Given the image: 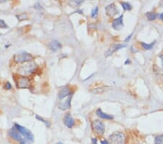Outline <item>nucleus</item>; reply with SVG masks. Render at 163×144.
<instances>
[{
  "label": "nucleus",
  "instance_id": "f257e3e1",
  "mask_svg": "<svg viewBox=\"0 0 163 144\" xmlns=\"http://www.w3.org/2000/svg\"><path fill=\"white\" fill-rule=\"evenodd\" d=\"M36 69V64L34 62H30L28 63L21 66L18 70V72L23 76H27L32 74Z\"/></svg>",
  "mask_w": 163,
  "mask_h": 144
},
{
  "label": "nucleus",
  "instance_id": "f03ea898",
  "mask_svg": "<svg viewBox=\"0 0 163 144\" xmlns=\"http://www.w3.org/2000/svg\"><path fill=\"white\" fill-rule=\"evenodd\" d=\"M126 135L121 132H116L109 137L110 144H126Z\"/></svg>",
  "mask_w": 163,
  "mask_h": 144
},
{
  "label": "nucleus",
  "instance_id": "7ed1b4c3",
  "mask_svg": "<svg viewBox=\"0 0 163 144\" xmlns=\"http://www.w3.org/2000/svg\"><path fill=\"white\" fill-rule=\"evenodd\" d=\"M15 127L16 128L17 130H18L22 135L24 136L26 139H28V141H34V135L32 134V133L30 131L29 129H28L27 128H26L25 127L18 125V124H15Z\"/></svg>",
  "mask_w": 163,
  "mask_h": 144
},
{
  "label": "nucleus",
  "instance_id": "20e7f679",
  "mask_svg": "<svg viewBox=\"0 0 163 144\" xmlns=\"http://www.w3.org/2000/svg\"><path fill=\"white\" fill-rule=\"evenodd\" d=\"M33 59V56L31 54L28 52H20V53L16 54L14 56V60L16 63H26V62L31 61Z\"/></svg>",
  "mask_w": 163,
  "mask_h": 144
},
{
  "label": "nucleus",
  "instance_id": "39448f33",
  "mask_svg": "<svg viewBox=\"0 0 163 144\" xmlns=\"http://www.w3.org/2000/svg\"><path fill=\"white\" fill-rule=\"evenodd\" d=\"M17 87L19 89H26L30 88L31 81L28 76H20L18 78L17 80Z\"/></svg>",
  "mask_w": 163,
  "mask_h": 144
},
{
  "label": "nucleus",
  "instance_id": "423d86ee",
  "mask_svg": "<svg viewBox=\"0 0 163 144\" xmlns=\"http://www.w3.org/2000/svg\"><path fill=\"white\" fill-rule=\"evenodd\" d=\"M92 127H93V129L97 135H103L105 131V127L103 122H102L99 120H94L92 122Z\"/></svg>",
  "mask_w": 163,
  "mask_h": 144
},
{
  "label": "nucleus",
  "instance_id": "0eeeda50",
  "mask_svg": "<svg viewBox=\"0 0 163 144\" xmlns=\"http://www.w3.org/2000/svg\"><path fill=\"white\" fill-rule=\"evenodd\" d=\"M105 11L107 13V15H108V16L111 17V18H112V17L115 16V15H117L118 12H119L115 3H112L110 4V5H107V6L105 7Z\"/></svg>",
  "mask_w": 163,
  "mask_h": 144
},
{
  "label": "nucleus",
  "instance_id": "6e6552de",
  "mask_svg": "<svg viewBox=\"0 0 163 144\" xmlns=\"http://www.w3.org/2000/svg\"><path fill=\"white\" fill-rule=\"evenodd\" d=\"M126 47L125 44H113V45H112L111 47H110V48L107 50V52H105V57L110 56V55H112L114 52L118 51V50H120V49H121V48H123V47Z\"/></svg>",
  "mask_w": 163,
  "mask_h": 144
},
{
  "label": "nucleus",
  "instance_id": "1a4fd4ad",
  "mask_svg": "<svg viewBox=\"0 0 163 144\" xmlns=\"http://www.w3.org/2000/svg\"><path fill=\"white\" fill-rule=\"evenodd\" d=\"M123 27V15L115 18L112 22V28L115 30H120Z\"/></svg>",
  "mask_w": 163,
  "mask_h": 144
},
{
  "label": "nucleus",
  "instance_id": "9d476101",
  "mask_svg": "<svg viewBox=\"0 0 163 144\" xmlns=\"http://www.w3.org/2000/svg\"><path fill=\"white\" fill-rule=\"evenodd\" d=\"M63 121H64V124H65L68 128H72L75 125L74 119H73L71 115H70V113H66V114L65 115Z\"/></svg>",
  "mask_w": 163,
  "mask_h": 144
},
{
  "label": "nucleus",
  "instance_id": "9b49d317",
  "mask_svg": "<svg viewBox=\"0 0 163 144\" xmlns=\"http://www.w3.org/2000/svg\"><path fill=\"white\" fill-rule=\"evenodd\" d=\"M9 135L11 138H12L13 139L15 140V141H22V138H21L20 133L17 130V129L15 127H13L10 129L9 131Z\"/></svg>",
  "mask_w": 163,
  "mask_h": 144
},
{
  "label": "nucleus",
  "instance_id": "f8f14e48",
  "mask_svg": "<svg viewBox=\"0 0 163 144\" xmlns=\"http://www.w3.org/2000/svg\"><path fill=\"white\" fill-rule=\"evenodd\" d=\"M71 98L72 97H69L68 98H67L66 100H65V101H62V102L60 103L58 105V108L61 110H67V109H70V103H71Z\"/></svg>",
  "mask_w": 163,
  "mask_h": 144
},
{
  "label": "nucleus",
  "instance_id": "ddd939ff",
  "mask_svg": "<svg viewBox=\"0 0 163 144\" xmlns=\"http://www.w3.org/2000/svg\"><path fill=\"white\" fill-rule=\"evenodd\" d=\"M49 49H50L52 51L56 52V51H57V50H60V49L62 48V45L58 41L53 40L49 44Z\"/></svg>",
  "mask_w": 163,
  "mask_h": 144
},
{
  "label": "nucleus",
  "instance_id": "4468645a",
  "mask_svg": "<svg viewBox=\"0 0 163 144\" xmlns=\"http://www.w3.org/2000/svg\"><path fill=\"white\" fill-rule=\"evenodd\" d=\"M70 95V88L68 87L63 88L60 90V92H59V99L62 100L66 97H68V96H69Z\"/></svg>",
  "mask_w": 163,
  "mask_h": 144
},
{
  "label": "nucleus",
  "instance_id": "2eb2a0df",
  "mask_svg": "<svg viewBox=\"0 0 163 144\" xmlns=\"http://www.w3.org/2000/svg\"><path fill=\"white\" fill-rule=\"evenodd\" d=\"M97 115L99 118L105 119H113V116L104 113L101 109H98L97 111Z\"/></svg>",
  "mask_w": 163,
  "mask_h": 144
},
{
  "label": "nucleus",
  "instance_id": "dca6fc26",
  "mask_svg": "<svg viewBox=\"0 0 163 144\" xmlns=\"http://www.w3.org/2000/svg\"><path fill=\"white\" fill-rule=\"evenodd\" d=\"M109 87H103V88H97L96 89L93 90L92 92L95 93V94H102L103 92H105V91H107L109 90Z\"/></svg>",
  "mask_w": 163,
  "mask_h": 144
},
{
  "label": "nucleus",
  "instance_id": "f3484780",
  "mask_svg": "<svg viewBox=\"0 0 163 144\" xmlns=\"http://www.w3.org/2000/svg\"><path fill=\"white\" fill-rule=\"evenodd\" d=\"M146 16L148 18V20L149 21H154L158 16V14L157 13H154V12H148V13L146 14Z\"/></svg>",
  "mask_w": 163,
  "mask_h": 144
},
{
  "label": "nucleus",
  "instance_id": "a211bd4d",
  "mask_svg": "<svg viewBox=\"0 0 163 144\" xmlns=\"http://www.w3.org/2000/svg\"><path fill=\"white\" fill-rule=\"evenodd\" d=\"M121 4L122 7H123V8L124 10H131L132 9V6L130 5L129 3H128V2H120Z\"/></svg>",
  "mask_w": 163,
  "mask_h": 144
},
{
  "label": "nucleus",
  "instance_id": "6ab92c4d",
  "mask_svg": "<svg viewBox=\"0 0 163 144\" xmlns=\"http://www.w3.org/2000/svg\"><path fill=\"white\" fill-rule=\"evenodd\" d=\"M36 118L38 120H39V121H42V122H43V123H44V125H46V126L48 127H50V123H49L48 121H47V120L44 119V118H42V117H39V115H36Z\"/></svg>",
  "mask_w": 163,
  "mask_h": 144
},
{
  "label": "nucleus",
  "instance_id": "aec40b11",
  "mask_svg": "<svg viewBox=\"0 0 163 144\" xmlns=\"http://www.w3.org/2000/svg\"><path fill=\"white\" fill-rule=\"evenodd\" d=\"M154 44L155 42H153L152 43H151V44H146V43L142 42V43H141V45H142V47H144L145 50H150V49H152V47H153Z\"/></svg>",
  "mask_w": 163,
  "mask_h": 144
},
{
  "label": "nucleus",
  "instance_id": "412c9836",
  "mask_svg": "<svg viewBox=\"0 0 163 144\" xmlns=\"http://www.w3.org/2000/svg\"><path fill=\"white\" fill-rule=\"evenodd\" d=\"M17 18H18V20L19 21H24V20L28 19V15L26 13H21L20 15H17Z\"/></svg>",
  "mask_w": 163,
  "mask_h": 144
},
{
  "label": "nucleus",
  "instance_id": "4be33fe9",
  "mask_svg": "<svg viewBox=\"0 0 163 144\" xmlns=\"http://www.w3.org/2000/svg\"><path fill=\"white\" fill-rule=\"evenodd\" d=\"M155 144H163V135H158L155 138Z\"/></svg>",
  "mask_w": 163,
  "mask_h": 144
},
{
  "label": "nucleus",
  "instance_id": "5701e85b",
  "mask_svg": "<svg viewBox=\"0 0 163 144\" xmlns=\"http://www.w3.org/2000/svg\"><path fill=\"white\" fill-rule=\"evenodd\" d=\"M98 10L99 8L98 7H96L95 8L93 9L91 11V17L93 18H97V15H98Z\"/></svg>",
  "mask_w": 163,
  "mask_h": 144
},
{
  "label": "nucleus",
  "instance_id": "b1692460",
  "mask_svg": "<svg viewBox=\"0 0 163 144\" xmlns=\"http://www.w3.org/2000/svg\"><path fill=\"white\" fill-rule=\"evenodd\" d=\"M0 28L2 29H6L7 28V25L5 23V21L3 20H0Z\"/></svg>",
  "mask_w": 163,
  "mask_h": 144
},
{
  "label": "nucleus",
  "instance_id": "393cba45",
  "mask_svg": "<svg viewBox=\"0 0 163 144\" xmlns=\"http://www.w3.org/2000/svg\"><path fill=\"white\" fill-rule=\"evenodd\" d=\"M5 88H6L7 90H10L12 88V85L9 82L6 83V86H5Z\"/></svg>",
  "mask_w": 163,
  "mask_h": 144
},
{
  "label": "nucleus",
  "instance_id": "a878e982",
  "mask_svg": "<svg viewBox=\"0 0 163 144\" xmlns=\"http://www.w3.org/2000/svg\"><path fill=\"white\" fill-rule=\"evenodd\" d=\"M92 143L93 144H97V140L96 138H92Z\"/></svg>",
  "mask_w": 163,
  "mask_h": 144
},
{
  "label": "nucleus",
  "instance_id": "bb28decb",
  "mask_svg": "<svg viewBox=\"0 0 163 144\" xmlns=\"http://www.w3.org/2000/svg\"><path fill=\"white\" fill-rule=\"evenodd\" d=\"M101 144H110V143H108V141H106V140H105V141H101Z\"/></svg>",
  "mask_w": 163,
  "mask_h": 144
},
{
  "label": "nucleus",
  "instance_id": "cd10ccee",
  "mask_svg": "<svg viewBox=\"0 0 163 144\" xmlns=\"http://www.w3.org/2000/svg\"><path fill=\"white\" fill-rule=\"evenodd\" d=\"M20 144H29V143H28L27 141H24V140H22V141H20Z\"/></svg>",
  "mask_w": 163,
  "mask_h": 144
},
{
  "label": "nucleus",
  "instance_id": "c85d7f7f",
  "mask_svg": "<svg viewBox=\"0 0 163 144\" xmlns=\"http://www.w3.org/2000/svg\"><path fill=\"white\" fill-rule=\"evenodd\" d=\"M131 36H132V34L129 35V36H128V37L126 39V40H125V42H128V41H129L130 39L131 38Z\"/></svg>",
  "mask_w": 163,
  "mask_h": 144
},
{
  "label": "nucleus",
  "instance_id": "c756f323",
  "mask_svg": "<svg viewBox=\"0 0 163 144\" xmlns=\"http://www.w3.org/2000/svg\"><path fill=\"white\" fill-rule=\"evenodd\" d=\"M160 58H161V60H162V71H163V55H160Z\"/></svg>",
  "mask_w": 163,
  "mask_h": 144
},
{
  "label": "nucleus",
  "instance_id": "7c9ffc66",
  "mask_svg": "<svg viewBox=\"0 0 163 144\" xmlns=\"http://www.w3.org/2000/svg\"><path fill=\"white\" fill-rule=\"evenodd\" d=\"M160 19L162 20V21H163V13H162V14H160Z\"/></svg>",
  "mask_w": 163,
  "mask_h": 144
},
{
  "label": "nucleus",
  "instance_id": "2f4dec72",
  "mask_svg": "<svg viewBox=\"0 0 163 144\" xmlns=\"http://www.w3.org/2000/svg\"><path fill=\"white\" fill-rule=\"evenodd\" d=\"M128 63H131V61H130L129 59H127V60H126V63H125V64H127Z\"/></svg>",
  "mask_w": 163,
  "mask_h": 144
},
{
  "label": "nucleus",
  "instance_id": "473e14b6",
  "mask_svg": "<svg viewBox=\"0 0 163 144\" xmlns=\"http://www.w3.org/2000/svg\"><path fill=\"white\" fill-rule=\"evenodd\" d=\"M58 144H62V143H59Z\"/></svg>",
  "mask_w": 163,
  "mask_h": 144
}]
</instances>
